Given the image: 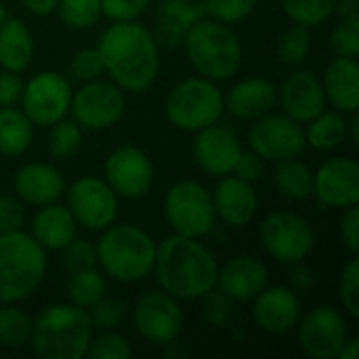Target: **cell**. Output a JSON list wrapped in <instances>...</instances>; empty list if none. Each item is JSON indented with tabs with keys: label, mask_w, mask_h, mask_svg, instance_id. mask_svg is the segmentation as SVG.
I'll use <instances>...</instances> for the list:
<instances>
[{
	"label": "cell",
	"mask_w": 359,
	"mask_h": 359,
	"mask_svg": "<svg viewBox=\"0 0 359 359\" xmlns=\"http://www.w3.org/2000/svg\"><path fill=\"white\" fill-rule=\"evenodd\" d=\"M105 72L128 93H145L160 72V46L156 36L141 23L116 21L97 44Z\"/></svg>",
	"instance_id": "6da1fadb"
},
{
	"label": "cell",
	"mask_w": 359,
	"mask_h": 359,
	"mask_svg": "<svg viewBox=\"0 0 359 359\" xmlns=\"http://www.w3.org/2000/svg\"><path fill=\"white\" fill-rule=\"evenodd\" d=\"M154 271L164 292L179 301H191L217 288L219 263L198 238L172 233L160 242Z\"/></svg>",
	"instance_id": "7a4b0ae2"
},
{
	"label": "cell",
	"mask_w": 359,
	"mask_h": 359,
	"mask_svg": "<svg viewBox=\"0 0 359 359\" xmlns=\"http://www.w3.org/2000/svg\"><path fill=\"white\" fill-rule=\"evenodd\" d=\"M90 339L88 311L72 303L48 305L32 320L29 345L40 359H82Z\"/></svg>",
	"instance_id": "3957f363"
},
{
	"label": "cell",
	"mask_w": 359,
	"mask_h": 359,
	"mask_svg": "<svg viewBox=\"0 0 359 359\" xmlns=\"http://www.w3.org/2000/svg\"><path fill=\"white\" fill-rule=\"evenodd\" d=\"M95 248L101 271L116 282L133 284L154 271L158 246L145 229L133 223H111L103 229Z\"/></svg>",
	"instance_id": "277c9868"
},
{
	"label": "cell",
	"mask_w": 359,
	"mask_h": 359,
	"mask_svg": "<svg viewBox=\"0 0 359 359\" xmlns=\"http://www.w3.org/2000/svg\"><path fill=\"white\" fill-rule=\"evenodd\" d=\"M191 67L208 80H227L242 67V42L229 23L202 17L183 36Z\"/></svg>",
	"instance_id": "5b68a950"
},
{
	"label": "cell",
	"mask_w": 359,
	"mask_h": 359,
	"mask_svg": "<svg viewBox=\"0 0 359 359\" xmlns=\"http://www.w3.org/2000/svg\"><path fill=\"white\" fill-rule=\"evenodd\" d=\"M46 250L32 233H0V303L27 299L46 276Z\"/></svg>",
	"instance_id": "8992f818"
},
{
	"label": "cell",
	"mask_w": 359,
	"mask_h": 359,
	"mask_svg": "<svg viewBox=\"0 0 359 359\" xmlns=\"http://www.w3.org/2000/svg\"><path fill=\"white\" fill-rule=\"evenodd\" d=\"M164 111L168 122L177 128L198 133L221 120L225 111V97L215 80L194 76L172 86L166 97Z\"/></svg>",
	"instance_id": "52a82bcc"
},
{
	"label": "cell",
	"mask_w": 359,
	"mask_h": 359,
	"mask_svg": "<svg viewBox=\"0 0 359 359\" xmlns=\"http://www.w3.org/2000/svg\"><path fill=\"white\" fill-rule=\"evenodd\" d=\"M164 215L172 233L187 238H204L212 231L217 212L212 194L198 181L175 183L164 198Z\"/></svg>",
	"instance_id": "ba28073f"
},
{
	"label": "cell",
	"mask_w": 359,
	"mask_h": 359,
	"mask_svg": "<svg viewBox=\"0 0 359 359\" xmlns=\"http://www.w3.org/2000/svg\"><path fill=\"white\" fill-rule=\"evenodd\" d=\"M261 244L269 257L280 263L299 265L313 250V229L309 223L290 210H276L261 223Z\"/></svg>",
	"instance_id": "9c48e42d"
},
{
	"label": "cell",
	"mask_w": 359,
	"mask_h": 359,
	"mask_svg": "<svg viewBox=\"0 0 359 359\" xmlns=\"http://www.w3.org/2000/svg\"><path fill=\"white\" fill-rule=\"evenodd\" d=\"M69 111L74 122L86 130H105L118 124L126 111L124 90L116 82L90 80L84 82L76 95H72Z\"/></svg>",
	"instance_id": "30bf717a"
},
{
	"label": "cell",
	"mask_w": 359,
	"mask_h": 359,
	"mask_svg": "<svg viewBox=\"0 0 359 359\" xmlns=\"http://www.w3.org/2000/svg\"><path fill=\"white\" fill-rule=\"evenodd\" d=\"M72 84L57 72H40L23 84L21 101L23 114L34 126L48 128L57 120L65 118L72 105Z\"/></svg>",
	"instance_id": "8fae6325"
},
{
	"label": "cell",
	"mask_w": 359,
	"mask_h": 359,
	"mask_svg": "<svg viewBox=\"0 0 359 359\" xmlns=\"http://www.w3.org/2000/svg\"><path fill=\"white\" fill-rule=\"evenodd\" d=\"M250 149L265 162L299 158L305 147V128L286 114H265L255 120L248 130Z\"/></svg>",
	"instance_id": "7c38bea8"
},
{
	"label": "cell",
	"mask_w": 359,
	"mask_h": 359,
	"mask_svg": "<svg viewBox=\"0 0 359 359\" xmlns=\"http://www.w3.org/2000/svg\"><path fill=\"white\" fill-rule=\"evenodd\" d=\"M67 208L78 225L103 231L118 217V194L101 177H80L67 189Z\"/></svg>",
	"instance_id": "4fadbf2b"
},
{
	"label": "cell",
	"mask_w": 359,
	"mask_h": 359,
	"mask_svg": "<svg viewBox=\"0 0 359 359\" xmlns=\"http://www.w3.org/2000/svg\"><path fill=\"white\" fill-rule=\"evenodd\" d=\"M135 330L154 345H168L177 341L183 330V309L179 299L164 290L143 294L133 307Z\"/></svg>",
	"instance_id": "5bb4252c"
},
{
	"label": "cell",
	"mask_w": 359,
	"mask_h": 359,
	"mask_svg": "<svg viewBox=\"0 0 359 359\" xmlns=\"http://www.w3.org/2000/svg\"><path fill=\"white\" fill-rule=\"evenodd\" d=\"M299 343L305 355L313 359H332L347 343V320L330 307L320 305L299 320Z\"/></svg>",
	"instance_id": "9a60e30c"
},
{
	"label": "cell",
	"mask_w": 359,
	"mask_h": 359,
	"mask_svg": "<svg viewBox=\"0 0 359 359\" xmlns=\"http://www.w3.org/2000/svg\"><path fill=\"white\" fill-rule=\"evenodd\" d=\"M105 181L118 198H143L154 185V164L149 156L133 145L114 149L105 160Z\"/></svg>",
	"instance_id": "2e32d148"
},
{
	"label": "cell",
	"mask_w": 359,
	"mask_h": 359,
	"mask_svg": "<svg viewBox=\"0 0 359 359\" xmlns=\"http://www.w3.org/2000/svg\"><path fill=\"white\" fill-rule=\"evenodd\" d=\"M313 196L322 208H349L359 204V166L353 158H330L313 172Z\"/></svg>",
	"instance_id": "e0dca14e"
},
{
	"label": "cell",
	"mask_w": 359,
	"mask_h": 359,
	"mask_svg": "<svg viewBox=\"0 0 359 359\" xmlns=\"http://www.w3.org/2000/svg\"><path fill=\"white\" fill-rule=\"evenodd\" d=\"M242 154V145L238 135L229 126L210 124L202 130H198L194 141V156L200 168L212 177H225L231 175L238 158Z\"/></svg>",
	"instance_id": "ac0fdd59"
},
{
	"label": "cell",
	"mask_w": 359,
	"mask_h": 359,
	"mask_svg": "<svg viewBox=\"0 0 359 359\" xmlns=\"http://www.w3.org/2000/svg\"><path fill=\"white\" fill-rule=\"evenodd\" d=\"M255 324L267 334H286L301 320V299L288 286H265L255 299Z\"/></svg>",
	"instance_id": "d6986e66"
},
{
	"label": "cell",
	"mask_w": 359,
	"mask_h": 359,
	"mask_svg": "<svg viewBox=\"0 0 359 359\" xmlns=\"http://www.w3.org/2000/svg\"><path fill=\"white\" fill-rule=\"evenodd\" d=\"M278 99L288 118L307 124L326 109V95L322 80L309 69H297L286 76L278 88Z\"/></svg>",
	"instance_id": "ffe728a7"
},
{
	"label": "cell",
	"mask_w": 359,
	"mask_h": 359,
	"mask_svg": "<svg viewBox=\"0 0 359 359\" xmlns=\"http://www.w3.org/2000/svg\"><path fill=\"white\" fill-rule=\"evenodd\" d=\"M212 204L217 217H221L227 225L244 227L257 215L259 196L250 181H244L236 175H225L212 191Z\"/></svg>",
	"instance_id": "44dd1931"
},
{
	"label": "cell",
	"mask_w": 359,
	"mask_h": 359,
	"mask_svg": "<svg viewBox=\"0 0 359 359\" xmlns=\"http://www.w3.org/2000/svg\"><path fill=\"white\" fill-rule=\"evenodd\" d=\"M217 286L229 301H252L269 286L267 267L255 257H236L219 267Z\"/></svg>",
	"instance_id": "7402d4cb"
},
{
	"label": "cell",
	"mask_w": 359,
	"mask_h": 359,
	"mask_svg": "<svg viewBox=\"0 0 359 359\" xmlns=\"http://www.w3.org/2000/svg\"><path fill=\"white\" fill-rule=\"evenodd\" d=\"M13 187L21 202L32 206H44L59 202V198L65 194V179L61 170H57L53 164L32 162L15 172Z\"/></svg>",
	"instance_id": "603a6c76"
},
{
	"label": "cell",
	"mask_w": 359,
	"mask_h": 359,
	"mask_svg": "<svg viewBox=\"0 0 359 359\" xmlns=\"http://www.w3.org/2000/svg\"><path fill=\"white\" fill-rule=\"evenodd\" d=\"M278 88L267 78H246L238 82L225 97L227 111L238 120H257L273 109Z\"/></svg>",
	"instance_id": "cb8c5ba5"
},
{
	"label": "cell",
	"mask_w": 359,
	"mask_h": 359,
	"mask_svg": "<svg viewBox=\"0 0 359 359\" xmlns=\"http://www.w3.org/2000/svg\"><path fill=\"white\" fill-rule=\"evenodd\" d=\"M324 95L341 114H353L359 107V63L353 57H337L324 72Z\"/></svg>",
	"instance_id": "d4e9b609"
},
{
	"label": "cell",
	"mask_w": 359,
	"mask_h": 359,
	"mask_svg": "<svg viewBox=\"0 0 359 359\" xmlns=\"http://www.w3.org/2000/svg\"><path fill=\"white\" fill-rule=\"evenodd\" d=\"M78 233V223L67 206L57 202L40 206L32 221V238L44 250H61Z\"/></svg>",
	"instance_id": "484cf974"
},
{
	"label": "cell",
	"mask_w": 359,
	"mask_h": 359,
	"mask_svg": "<svg viewBox=\"0 0 359 359\" xmlns=\"http://www.w3.org/2000/svg\"><path fill=\"white\" fill-rule=\"evenodd\" d=\"M34 57V38L29 27L17 19L6 17L0 23V67L8 72H23Z\"/></svg>",
	"instance_id": "4316f807"
},
{
	"label": "cell",
	"mask_w": 359,
	"mask_h": 359,
	"mask_svg": "<svg viewBox=\"0 0 359 359\" xmlns=\"http://www.w3.org/2000/svg\"><path fill=\"white\" fill-rule=\"evenodd\" d=\"M206 15L204 2L191 0H164L158 15V44L166 40V44L183 42L185 32Z\"/></svg>",
	"instance_id": "83f0119b"
},
{
	"label": "cell",
	"mask_w": 359,
	"mask_h": 359,
	"mask_svg": "<svg viewBox=\"0 0 359 359\" xmlns=\"http://www.w3.org/2000/svg\"><path fill=\"white\" fill-rule=\"evenodd\" d=\"M34 141V124L23 114V109L0 107V154L6 158H17L29 149Z\"/></svg>",
	"instance_id": "f1b7e54d"
},
{
	"label": "cell",
	"mask_w": 359,
	"mask_h": 359,
	"mask_svg": "<svg viewBox=\"0 0 359 359\" xmlns=\"http://www.w3.org/2000/svg\"><path fill=\"white\" fill-rule=\"evenodd\" d=\"M273 181L280 194L290 200H307L313 196V170L297 158L276 162Z\"/></svg>",
	"instance_id": "f546056e"
},
{
	"label": "cell",
	"mask_w": 359,
	"mask_h": 359,
	"mask_svg": "<svg viewBox=\"0 0 359 359\" xmlns=\"http://www.w3.org/2000/svg\"><path fill=\"white\" fill-rule=\"evenodd\" d=\"M307 124H309V128L305 130V141L309 147H313L318 151L337 149L347 139V120L341 111L324 109Z\"/></svg>",
	"instance_id": "4dcf8cb0"
},
{
	"label": "cell",
	"mask_w": 359,
	"mask_h": 359,
	"mask_svg": "<svg viewBox=\"0 0 359 359\" xmlns=\"http://www.w3.org/2000/svg\"><path fill=\"white\" fill-rule=\"evenodd\" d=\"M65 292L72 305H78L82 309H90L97 301H101L107 292L105 273L97 267H88L76 273H67Z\"/></svg>",
	"instance_id": "1f68e13d"
},
{
	"label": "cell",
	"mask_w": 359,
	"mask_h": 359,
	"mask_svg": "<svg viewBox=\"0 0 359 359\" xmlns=\"http://www.w3.org/2000/svg\"><path fill=\"white\" fill-rule=\"evenodd\" d=\"M32 320L29 316L15 307V303H0V345L8 349H19L29 343Z\"/></svg>",
	"instance_id": "d6a6232c"
},
{
	"label": "cell",
	"mask_w": 359,
	"mask_h": 359,
	"mask_svg": "<svg viewBox=\"0 0 359 359\" xmlns=\"http://www.w3.org/2000/svg\"><path fill=\"white\" fill-rule=\"evenodd\" d=\"M48 154L57 160L72 158L82 145V128L74 120H57L48 126Z\"/></svg>",
	"instance_id": "836d02e7"
},
{
	"label": "cell",
	"mask_w": 359,
	"mask_h": 359,
	"mask_svg": "<svg viewBox=\"0 0 359 359\" xmlns=\"http://www.w3.org/2000/svg\"><path fill=\"white\" fill-rule=\"evenodd\" d=\"M337 0H282L284 13L299 25L318 27L334 15Z\"/></svg>",
	"instance_id": "e575fe53"
},
{
	"label": "cell",
	"mask_w": 359,
	"mask_h": 359,
	"mask_svg": "<svg viewBox=\"0 0 359 359\" xmlns=\"http://www.w3.org/2000/svg\"><path fill=\"white\" fill-rule=\"evenodd\" d=\"M309 50H311V34H309V27L294 23L288 29H284V34L280 36L278 57H280V61L284 65L299 67L301 63H305Z\"/></svg>",
	"instance_id": "d590c367"
},
{
	"label": "cell",
	"mask_w": 359,
	"mask_h": 359,
	"mask_svg": "<svg viewBox=\"0 0 359 359\" xmlns=\"http://www.w3.org/2000/svg\"><path fill=\"white\" fill-rule=\"evenodd\" d=\"M57 13L61 21L74 29H86L103 15L101 0H59Z\"/></svg>",
	"instance_id": "8d00e7d4"
},
{
	"label": "cell",
	"mask_w": 359,
	"mask_h": 359,
	"mask_svg": "<svg viewBox=\"0 0 359 359\" xmlns=\"http://www.w3.org/2000/svg\"><path fill=\"white\" fill-rule=\"evenodd\" d=\"M86 355L93 359H128L133 355L130 343L116 330H99L90 339Z\"/></svg>",
	"instance_id": "74e56055"
},
{
	"label": "cell",
	"mask_w": 359,
	"mask_h": 359,
	"mask_svg": "<svg viewBox=\"0 0 359 359\" xmlns=\"http://www.w3.org/2000/svg\"><path fill=\"white\" fill-rule=\"evenodd\" d=\"M61 265L67 273H76L97 265V248L84 238H74L61 248Z\"/></svg>",
	"instance_id": "f35d334b"
},
{
	"label": "cell",
	"mask_w": 359,
	"mask_h": 359,
	"mask_svg": "<svg viewBox=\"0 0 359 359\" xmlns=\"http://www.w3.org/2000/svg\"><path fill=\"white\" fill-rule=\"evenodd\" d=\"M126 305L118 299H109L103 297L101 301H97L88 311L93 330H116L120 328V324L126 320Z\"/></svg>",
	"instance_id": "ab89813d"
},
{
	"label": "cell",
	"mask_w": 359,
	"mask_h": 359,
	"mask_svg": "<svg viewBox=\"0 0 359 359\" xmlns=\"http://www.w3.org/2000/svg\"><path fill=\"white\" fill-rule=\"evenodd\" d=\"M259 0H204V11L210 15V19H217L221 23H236L246 19L255 8Z\"/></svg>",
	"instance_id": "60d3db41"
},
{
	"label": "cell",
	"mask_w": 359,
	"mask_h": 359,
	"mask_svg": "<svg viewBox=\"0 0 359 359\" xmlns=\"http://www.w3.org/2000/svg\"><path fill=\"white\" fill-rule=\"evenodd\" d=\"M339 294H341V303L343 309L349 318L358 320L359 318V261L351 259L343 273H341V282H339Z\"/></svg>",
	"instance_id": "b9f144b4"
},
{
	"label": "cell",
	"mask_w": 359,
	"mask_h": 359,
	"mask_svg": "<svg viewBox=\"0 0 359 359\" xmlns=\"http://www.w3.org/2000/svg\"><path fill=\"white\" fill-rule=\"evenodd\" d=\"M103 72H105V65H103V59L97 48H82L69 61V74L78 82L97 80V78H101Z\"/></svg>",
	"instance_id": "7bdbcfd3"
},
{
	"label": "cell",
	"mask_w": 359,
	"mask_h": 359,
	"mask_svg": "<svg viewBox=\"0 0 359 359\" xmlns=\"http://www.w3.org/2000/svg\"><path fill=\"white\" fill-rule=\"evenodd\" d=\"M330 48L337 57H353L359 55V23L341 21L330 32Z\"/></svg>",
	"instance_id": "ee69618b"
},
{
	"label": "cell",
	"mask_w": 359,
	"mask_h": 359,
	"mask_svg": "<svg viewBox=\"0 0 359 359\" xmlns=\"http://www.w3.org/2000/svg\"><path fill=\"white\" fill-rule=\"evenodd\" d=\"M149 4L151 0H101V11L114 21H135Z\"/></svg>",
	"instance_id": "f6af8a7d"
},
{
	"label": "cell",
	"mask_w": 359,
	"mask_h": 359,
	"mask_svg": "<svg viewBox=\"0 0 359 359\" xmlns=\"http://www.w3.org/2000/svg\"><path fill=\"white\" fill-rule=\"evenodd\" d=\"M25 221V208L19 198L0 196V233L21 231Z\"/></svg>",
	"instance_id": "bcb514c9"
},
{
	"label": "cell",
	"mask_w": 359,
	"mask_h": 359,
	"mask_svg": "<svg viewBox=\"0 0 359 359\" xmlns=\"http://www.w3.org/2000/svg\"><path fill=\"white\" fill-rule=\"evenodd\" d=\"M231 175H236V177L244 179V181L255 183L257 179H261L265 175V160L261 156H257L252 149L250 151H244L242 149V154L238 158V164H236V168H233Z\"/></svg>",
	"instance_id": "7dc6e473"
},
{
	"label": "cell",
	"mask_w": 359,
	"mask_h": 359,
	"mask_svg": "<svg viewBox=\"0 0 359 359\" xmlns=\"http://www.w3.org/2000/svg\"><path fill=\"white\" fill-rule=\"evenodd\" d=\"M23 93V80L17 72L2 69L0 72V107H11L17 101H21Z\"/></svg>",
	"instance_id": "c3c4849f"
},
{
	"label": "cell",
	"mask_w": 359,
	"mask_h": 359,
	"mask_svg": "<svg viewBox=\"0 0 359 359\" xmlns=\"http://www.w3.org/2000/svg\"><path fill=\"white\" fill-rule=\"evenodd\" d=\"M341 240L355 255L359 250V208L358 204L349 206L341 219Z\"/></svg>",
	"instance_id": "681fc988"
},
{
	"label": "cell",
	"mask_w": 359,
	"mask_h": 359,
	"mask_svg": "<svg viewBox=\"0 0 359 359\" xmlns=\"http://www.w3.org/2000/svg\"><path fill=\"white\" fill-rule=\"evenodd\" d=\"M334 13L341 17V21L359 23V0H337Z\"/></svg>",
	"instance_id": "f907efd6"
},
{
	"label": "cell",
	"mask_w": 359,
	"mask_h": 359,
	"mask_svg": "<svg viewBox=\"0 0 359 359\" xmlns=\"http://www.w3.org/2000/svg\"><path fill=\"white\" fill-rule=\"evenodd\" d=\"M21 2L36 17H46V15L55 13L57 4H59V0H21Z\"/></svg>",
	"instance_id": "816d5d0a"
},
{
	"label": "cell",
	"mask_w": 359,
	"mask_h": 359,
	"mask_svg": "<svg viewBox=\"0 0 359 359\" xmlns=\"http://www.w3.org/2000/svg\"><path fill=\"white\" fill-rule=\"evenodd\" d=\"M290 280H292V284H294V286H299V288H307V286H311V284H313V273H311L309 269H305V267H297V269L290 273Z\"/></svg>",
	"instance_id": "f5cc1de1"
},
{
	"label": "cell",
	"mask_w": 359,
	"mask_h": 359,
	"mask_svg": "<svg viewBox=\"0 0 359 359\" xmlns=\"http://www.w3.org/2000/svg\"><path fill=\"white\" fill-rule=\"evenodd\" d=\"M358 353H359V341L358 339H347V343L343 345V349L339 351V359H358Z\"/></svg>",
	"instance_id": "db71d44e"
},
{
	"label": "cell",
	"mask_w": 359,
	"mask_h": 359,
	"mask_svg": "<svg viewBox=\"0 0 359 359\" xmlns=\"http://www.w3.org/2000/svg\"><path fill=\"white\" fill-rule=\"evenodd\" d=\"M347 137H351V143L359 145V116L358 111L351 114V120H347Z\"/></svg>",
	"instance_id": "11a10c76"
},
{
	"label": "cell",
	"mask_w": 359,
	"mask_h": 359,
	"mask_svg": "<svg viewBox=\"0 0 359 359\" xmlns=\"http://www.w3.org/2000/svg\"><path fill=\"white\" fill-rule=\"evenodd\" d=\"M6 19V11H4V6H2V2H0V23Z\"/></svg>",
	"instance_id": "9f6ffc18"
}]
</instances>
